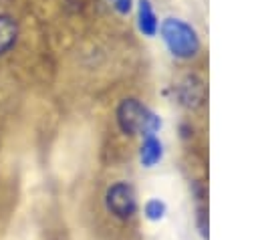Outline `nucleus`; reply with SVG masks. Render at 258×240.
I'll return each instance as SVG.
<instances>
[{"label":"nucleus","instance_id":"423d86ee","mask_svg":"<svg viewBox=\"0 0 258 240\" xmlns=\"http://www.w3.org/2000/svg\"><path fill=\"white\" fill-rule=\"evenodd\" d=\"M18 36V24L12 16L8 14H0V54L8 52Z\"/></svg>","mask_w":258,"mask_h":240},{"label":"nucleus","instance_id":"f257e3e1","mask_svg":"<svg viewBox=\"0 0 258 240\" xmlns=\"http://www.w3.org/2000/svg\"><path fill=\"white\" fill-rule=\"evenodd\" d=\"M117 123L123 133L127 135H137L141 133L143 137L155 135V131L161 127V119L149 111L143 103L137 99H123L117 107Z\"/></svg>","mask_w":258,"mask_h":240},{"label":"nucleus","instance_id":"20e7f679","mask_svg":"<svg viewBox=\"0 0 258 240\" xmlns=\"http://www.w3.org/2000/svg\"><path fill=\"white\" fill-rule=\"evenodd\" d=\"M177 97L185 107H200L206 99V87L198 77H185L177 85Z\"/></svg>","mask_w":258,"mask_h":240},{"label":"nucleus","instance_id":"7ed1b4c3","mask_svg":"<svg viewBox=\"0 0 258 240\" xmlns=\"http://www.w3.org/2000/svg\"><path fill=\"white\" fill-rule=\"evenodd\" d=\"M105 204L107 210L119 218V220H127L137 212V200H135V192L129 184L125 182H117L107 190L105 196Z\"/></svg>","mask_w":258,"mask_h":240},{"label":"nucleus","instance_id":"f03ea898","mask_svg":"<svg viewBox=\"0 0 258 240\" xmlns=\"http://www.w3.org/2000/svg\"><path fill=\"white\" fill-rule=\"evenodd\" d=\"M159 30H161V36H163V40H165V44L173 56L191 58L198 54L200 38L187 22H183L179 18H165L161 22Z\"/></svg>","mask_w":258,"mask_h":240},{"label":"nucleus","instance_id":"0eeeda50","mask_svg":"<svg viewBox=\"0 0 258 240\" xmlns=\"http://www.w3.org/2000/svg\"><path fill=\"white\" fill-rule=\"evenodd\" d=\"M139 30L145 36H155L157 32V16L149 0H139Z\"/></svg>","mask_w":258,"mask_h":240},{"label":"nucleus","instance_id":"1a4fd4ad","mask_svg":"<svg viewBox=\"0 0 258 240\" xmlns=\"http://www.w3.org/2000/svg\"><path fill=\"white\" fill-rule=\"evenodd\" d=\"M113 6H115L117 12L129 14V10H131V6H133V0H113Z\"/></svg>","mask_w":258,"mask_h":240},{"label":"nucleus","instance_id":"6e6552de","mask_svg":"<svg viewBox=\"0 0 258 240\" xmlns=\"http://www.w3.org/2000/svg\"><path fill=\"white\" fill-rule=\"evenodd\" d=\"M143 212H145V218H147V220H153V222H157V220H161V218L165 216L167 208H165V204H163L161 200L153 198V200H147V202H145V208H143Z\"/></svg>","mask_w":258,"mask_h":240},{"label":"nucleus","instance_id":"39448f33","mask_svg":"<svg viewBox=\"0 0 258 240\" xmlns=\"http://www.w3.org/2000/svg\"><path fill=\"white\" fill-rule=\"evenodd\" d=\"M163 155V145L161 141L155 137V135H147L141 143V151H139V157H141V163L145 167H153Z\"/></svg>","mask_w":258,"mask_h":240}]
</instances>
